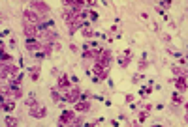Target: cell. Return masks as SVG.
I'll list each match as a JSON object with an SVG mask.
<instances>
[{"label": "cell", "instance_id": "obj_23", "mask_svg": "<svg viewBox=\"0 0 188 127\" xmlns=\"http://www.w3.org/2000/svg\"><path fill=\"white\" fill-rule=\"evenodd\" d=\"M160 6H162V9H169V6H171V4H169V2H166V0H162V2H160Z\"/></svg>", "mask_w": 188, "mask_h": 127}, {"label": "cell", "instance_id": "obj_25", "mask_svg": "<svg viewBox=\"0 0 188 127\" xmlns=\"http://www.w3.org/2000/svg\"><path fill=\"white\" fill-rule=\"evenodd\" d=\"M147 66H149V64H147V62H145V60H141V62H139V69H145V67H147Z\"/></svg>", "mask_w": 188, "mask_h": 127}, {"label": "cell", "instance_id": "obj_2", "mask_svg": "<svg viewBox=\"0 0 188 127\" xmlns=\"http://www.w3.org/2000/svg\"><path fill=\"white\" fill-rule=\"evenodd\" d=\"M23 17H24L26 22H32V24H40V22H41L40 15H38L34 9H24V11H23Z\"/></svg>", "mask_w": 188, "mask_h": 127}, {"label": "cell", "instance_id": "obj_18", "mask_svg": "<svg viewBox=\"0 0 188 127\" xmlns=\"http://www.w3.org/2000/svg\"><path fill=\"white\" fill-rule=\"evenodd\" d=\"M173 101H175V103H183V95H181V92H175V94H173Z\"/></svg>", "mask_w": 188, "mask_h": 127}, {"label": "cell", "instance_id": "obj_3", "mask_svg": "<svg viewBox=\"0 0 188 127\" xmlns=\"http://www.w3.org/2000/svg\"><path fill=\"white\" fill-rule=\"evenodd\" d=\"M23 32H24L26 37H36V36H38V26L32 24V22H26V21H24V24H23Z\"/></svg>", "mask_w": 188, "mask_h": 127}, {"label": "cell", "instance_id": "obj_5", "mask_svg": "<svg viewBox=\"0 0 188 127\" xmlns=\"http://www.w3.org/2000/svg\"><path fill=\"white\" fill-rule=\"evenodd\" d=\"M30 9H34L36 13H41V15L49 13V6L45 2H30Z\"/></svg>", "mask_w": 188, "mask_h": 127}, {"label": "cell", "instance_id": "obj_7", "mask_svg": "<svg viewBox=\"0 0 188 127\" xmlns=\"http://www.w3.org/2000/svg\"><path fill=\"white\" fill-rule=\"evenodd\" d=\"M79 97H81L79 88H73V90H70V92L64 95V99H66V101H72V103H77V101H79Z\"/></svg>", "mask_w": 188, "mask_h": 127}, {"label": "cell", "instance_id": "obj_27", "mask_svg": "<svg viewBox=\"0 0 188 127\" xmlns=\"http://www.w3.org/2000/svg\"><path fill=\"white\" fill-rule=\"evenodd\" d=\"M139 79H141V77H139V75H136V77L132 79V82H134V84H137V82H139Z\"/></svg>", "mask_w": 188, "mask_h": 127}, {"label": "cell", "instance_id": "obj_11", "mask_svg": "<svg viewBox=\"0 0 188 127\" xmlns=\"http://www.w3.org/2000/svg\"><path fill=\"white\" fill-rule=\"evenodd\" d=\"M90 109V103H87V101H77L75 103V110L77 112H87Z\"/></svg>", "mask_w": 188, "mask_h": 127}, {"label": "cell", "instance_id": "obj_8", "mask_svg": "<svg viewBox=\"0 0 188 127\" xmlns=\"http://www.w3.org/2000/svg\"><path fill=\"white\" fill-rule=\"evenodd\" d=\"M173 82L177 84V88H179V92H186V88H188L186 77H179V79H175Z\"/></svg>", "mask_w": 188, "mask_h": 127}, {"label": "cell", "instance_id": "obj_14", "mask_svg": "<svg viewBox=\"0 0 188 127\" xmlns=\"http://www.w3.org/2000/svg\"><path fill=\"white\" fill-rule=\"evenodd\" d=\"M4 125H8V127L19 125V120H17V118H11V116H8V118H4Z\"/></svg>", "mask_w": 188, "mask_h": 127}, {"label": "cell", "instance_id": "obj_26", "mask_svg": "<svg viewBox=\"0 0 188 127\" xmlns=\"http://www.w3.org/2000/svg\"><path fill=\"white\" fill-rule=\"evenodd\" d=\"M90 19L96 21V19H98V13H96V11H90Z\"/></svg>", "mask_w": 188, "mask_h": 127}, {"label": "cell", "instance_id": "obj_15", "mask_svg": "<svg viewBox=\"0 0 188 127\" xmlns=\"http://www.w3.org/2000/svg\"><path fill=\"white\" fill-rule=\"evenodd\" d=\"M38 77H40V66L30 67V79H32V81H38Z\"/></svg>", "mask_w": 188, "mask_h": 127}, {"label": "cell", "instance_id": "obj_13", "mask_svg": "<svg viewBox=\"0 0 188 127\" xmlns=\"http://www.w3.org/2000/svg\"><path fill=\"white\" fill-rule=\"evenodd\" d=\"M2 109H4L6 112H11V110L15 109V105H13V101H6V99H2Z\"/></svg>", "mask_w": 188, "mask_h": 127}, {"label": "cell", "instance_id": "obj_17", "mask_svg": "<svg viewBox=\"0 0 188 127\" xmlns=\"http://www.w3.org/2000/svg\"><path fill=\"white\" fill-rule=\"evenodd\" d=\"M11 95H13V99H19V97H23V92H21V88H11Z\"/></svg>", "mask_w": 188, "mask_h": 127}, {"label": "cell", "instance_id": "obj_9", "mask_svg": "<svg viewBox=\"0 0 188 127\" xmlns=\"http://www.w3.org/2000/svg\"><path fill=\"white\" fill-rule=\"evenodd\" d=\"M43 37H45V43H53V41H56V32L43 30Z\"/></svg>", "mask_w": 188, "mask_h": 127}, {"label": "cell", "instance_id": "obj_24", "mask_svg": "<svg viewBox=\"0 0 188 127\" xmlns=\"http://www.w3.org/2000/svg\"><path fill=\"white\" fill-rule=\"evenodd\" d=\"M147 120V112L143 110V112H139V122H145Z\"/></svg>", "mask_w": 188, "mask_h": 127}, {"label": "cell", "instance_id": "obj_10", "mask_svg": "<svg viewBox=\"0 0 188 127\" xmlns=\"http://www.w3.org/2000/svg\"><path fill=\"white\" fill-rule=\"evenodd\" d=\"M30 116H32V118H43V116H45V109L34 107V109H30Z\"/></svg>", "mask_w": 188, "mask_h": 127}, {"label": "cell", "instance_id": "obj_21", "mask_svg": "<svg viewBox=\"0 0 188 127\" xmlns=\"http://www.w3.org/2000/svg\"><path fill=\"white\" fill-rule=\"evenodd\" d=\"M51 97H53V101H60V94H58L56 90H53V92H51Z\"/></svg>", "mask_w": 188, "mask_h": 127}, {"label": "cell", "instance_id": "obj_19", "mask_svg": "<svg viewBox=\"0 0 188 127\" xmlns=\"http://www.w3.org/2000/svg\"><path fill=\"white\" fill-rule=\"evenodd\" d=\"M26 105H28V109H34V107H38V103H36V99H34V97L26 99Z\"/></svg>", "mask_w": 188, "mask_h": 127}, {"label": "cell", "instance_id": "obj_1", "mask_svg": "<svg viewBox=\"0 0 188 127\" xmlns=\"http://www.w3.org/2000/svg\"><path fill=\"white\" fill-rule=\"evenodd\" d=\"M92 71H94V77H98L100 81H102V79H107V75H109L107 66H104V64H100V62H94Z\"/></svg>", "mask_w": 188, "mask_h": 127}, {"label": "cell", "instance_id": "obj_16", "mask_svg": "<svg viewBox=\"0 0 188 127\" xmlns=\"http://www.w3.org/2000/svg\"><path fill=\"white\" fill-rule=\"evenodd\" d=\"M128 64H130V56H121L119 58V66L121 67H128Z\"/></svg>", "mask_w": 188, "mask_h": 127}, {"label": "cell", "instance_id": "obj_22", "mask_svg": "<svg viewBox=\"0 0 188 127\" xmlns=\"http://www.w3.org/2000/svg\"><path fill=\"white\" fill-rule=\"evenodd\" d=\"M2 62H11V56H9V54H6L4 51H2Z\"/></svg>", "mask_w": 188, "mask_h": 127}, {"label": "cell", "instance_id": "obj_4", "mask_svg": "<svg viewBox=\"0 0 188 127\" xmlns=\"http://www.w3.org/2000/svg\"><path fill=\"white\" fill-rule=\"evenodd\" d=\"M26 49L30 52H40V49H43V45L36 37H26Z\"/></svg>", "mask_w": 188, "mask_h": 127}, {"label": "cell", "instance_id": "obj_6", "mask_svg": "<svg viewBox=\"0 0 188 127\" xmlns=\"http://www.w3.org/2000/svg\"><path fill=\"white\" fill-rule=\"evenodd\" d=\"M73 122H75L73 110H64L62 116H60V125H70V124H73Z\"/></svg>", "mask_w": 188, "mask_h": 127}, {"label": "cell", "instance_id": "obj_20", "mask_svg": "<svg viewBox=\"0 0 188 127\" xmlns=\"http://www.w3.org/2000/svg\"><path fill=\"white\" fill-rule=\"evenodd\" d=\"M83 36H87V37H92V36H94V32H92L90 28H87V26H85V28H83Z\"/></svg>", "mask_w": 188, "mask_h": 127}, {"label": "cell", "instance_id": "obj_12", "mask_svg": "<svg viewBox=\"0 0 188 127\" xmlns=\"http://www.w3.org/2000/svg\"><path fill=\"white\" fill-rule=\"evenodd\" d=\"M58 88H62V90H68V88H70V79H68L66 75H62V77L58 79Z\"/></svg>", "mask_w": 188, "mask_h": 127}]
</instances>
